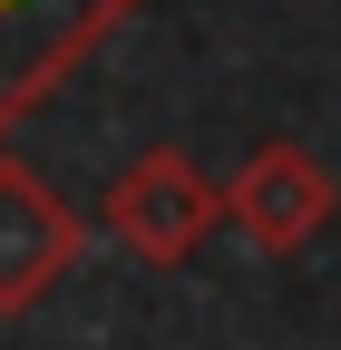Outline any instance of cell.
I'll return each instance as SVG.
<instances>
[{
	"mask_svg": "<svg viewBox=\"0 0 341 350\" xmlns=\"http://www.w3.org/2000/svg\"><path fill=\"white\" fill-rule=\"evenodd\" d=\"M331 214H341L331 165H322L312 146H292V137H264V146L225 175V224H234L244 243H264V253H303Z\"/></svg>",
	"mask_w": 341,
	"mask_h": 350,
	"instance_id": "277c9868",
	"label": "cell"
},
{
	"mask_svg": "<svg viewBox=\"0 0 341 350\" xmlns=\"http://www.w3.org/2000/svg\"><path fill=\"white\" fill-rule=\"evenodd\" d=\"M98 224L137 253V262H186V253H205V234L225 224V185H215L186 146H147V156L117 165Z\"/></svg>",
	"mask_w": 341,
	"mask_h": 350,
	"instance_id": "7a4b0ae2",
	"label": "cell"
},
{
	"mask_svg": "<svg viewBox=\"0 0 341 350\" xmlns=\"http://www.w3.org/2000/svg\"><path fill=\"white\" fill-rule=\"evenodd\" d=\"M78 253H88V214L68 195H49L39 165H20L0 146V321H20L29 301H49L78 273Z\"/></svg>",
	"mask_w": 341,
	"mask_h": 350,
	"instance_id": "3957f363",
	"label": "cell"
},
{
	"mask_svg": "<svg viewBox=\"0 0 341 350\" xmlns=\"http://www.w3.org/2000/svg\"><path fill=\"white\" fill-rule=\"evenodd\" d=\"M137 10V0H0V146L20 137L29 107H49L59 88L98 59V39Z\"/></svg>",
	"mask_w": 341,
	"mask_h": 350,
	"instance_id": "6da1fadb",
	"label": "cell"
}]
</instances>
